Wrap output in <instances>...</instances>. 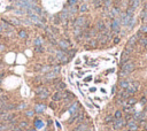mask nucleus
Masks as SVG:
<instances>
[{
    "mask_svg": "<svg viewBox=\"0 0 147 131\" xmlns=\"http://www.w3.org/2000/svg\"><path fill=\"white\" fill-rule=\"evenodd\" d=\"M59 89H60V90H64V89H66V84H64V83H60V84H59Z\"/></svg>",
    "mask_w": 147,
    "mask_h": 131,
    "instance_id": "34",
    "label": "nucleus"
},
{
    "mask_svg": "<svg viewBox=\"0 0 147 131\" xmlns=\"http://www.w3.org/2000/svg\"><path fill=\"white\" fill-rule=\"evenodd\" d=\"M19 126L21 128V130H24V129H26L29 126V124H28V122H21Z\"/></svg>",
    "mask_w": 147,
    "mask_h": 131,
    "instance_id": "24",
    "label": "nucleus"
},
{
    "mask_svg": "<svg viewBox=\"0 0 147 131\" xmlns=\"http://www.w3.org/2000/svg\"><path fill=\"white\" fill-rule=\"evenodd\" d=\"M24 108H26V104H21V105L17 107V109H24Z\"/></svg>",
    "mask_w": 147,
    "mask_h": 131,
    "instance_id": "35",
    "label": "nucleus"
},
{
    "mask_svg": "<svg viewBox=\"0 0 147 131\" xmlns=\"http://www.w3.org/2000/svg\"><path fill=\"white\" fill-rule=\"evenodd\" d=\"M140 32H144V33H147V24L142 25L140 28Z\"/></svg>",
    "mask_w": 147,
    "mask_h": 131,
    "instance_id": "30",
    "label": "nucleus"
},
{
    "mask_svg": "<svg viewBox=\"0 0 147 131\" xmlns=\"http://www.w3.org/2000/svg\"><path fill=\"white\" fill-rule=\"evenodd\" d=\"M112 121H113V116H112V115H108V116L106 117V120H105L106 123H109V122H112Z\"/></svg>",
    "mask_w": 147,
    "mask_h": 131,
    "instance_id": "31",
    "label": "nucleus"
},
{
    "mask_svg": "<svg viewBox=\"0 0 147 131\" xmlns=\"http://www.w3.org/2000/svg\"><path fill=\"white\" fill-rule=\"evenodd\" d=\"M35 125H36V128H37V129H41V128H44V122H43V121H40V120H37V121H36V123H35Z\"/></svg>",
    "mask_w": 147,
    "mask_h": 131,
    "instance_id": "17",
    "label": "nucleus"
},
{
    "mask_svg": "<svg viewBox=\"0 0 147 131\" xmlns=\"http://www.w3.org/2000/svg\"><path fill=\"white\" fill-rule=\"evenodd\" d=\"M120 24H121L120 20L118 19H114L113 22H112V30L115 31V32H118L120 31Z\"/></svg>",
    "mask_w": 147,
    "mask_h": 131,
    "instance_id": "6",
    "label": "nucleus"
},
{
    "mask_svg": "<svg viewBox=\"0 0 147 131\" xmlns=\"http://www.w3.org/2000/svg\"><path fill=\"white\" fill-rule=\"evenodd\" d=\"M137 39H138V35H133V36H131L130 37V39L128 41V45L130 47H132V46L136 45V43H137Z\"/></svg>",
    "mask_w": 147,
    "mask_h": 131,
    "instance_id": "9",
    "label": "nucleus"
},
{
    "mask_svg": "<svg viewBox=\"0 0 147 131\" xmlns=\"http://www.w3.org/2000/svg\"><path fill=\"white\" fill-rule=\"evenodd\" d=\"M134 23H136V19H134V16H133V17H131V20H130V22H129V24H128L129 30H131V29L133 28Z\"/></svg>",
    "mask_w": 147,
    "mask_h": 131,
    "instance_id": "18",
    "label": "nucleus"
},
{
    "mask_svg": "<svg viewBox=\"0 0 147 131\" xmlns=\"http://www.w3.org/2000/svg\"><path fill=\"white\" fill-rule=\"evenodd\" d=\"M36 93H37V96H38L40 99H46L48 96H50L47 89H44V87H39V89H37Z\"/></svg>",
    "mask_w": 147,
    "mask_h": 131,
    "instance_id": "3",
    "label": "nucleus"
},
{
    "mask_svg": "<svg viewBox=\"0 0 147 131\" xmlns=\"http://www.w3.org/2000/svg\"><path fill=\"white\" fill-rule=\"evenodd\" d=\"M8 129V125L5 123H0V131H6Z\"/></svg>",
    "mask_w": 147,
    "mask_h": 131,
    "instance_id": "27",
    "label": "nucleus"
},
{
    "mask_svg": "<svg viewBox=\"0 0 147 131\" xmlns=\"http://www.w3.org/2000/svg\"><path fill=\"white\" fill-rule=\"evenodd\" d=\"M145 128H146V131H147V124H145Z\"/></svg>",
    "mask_w": 147,
    "mask_h": 131,
    "instance_id": "45",
    "label": "nucleus"
},
{
    "mask_svg": "<svg viewBox=\"0 0 147 131\" xmlns=\"http://www.w3.org/2000/svg\"><path fill=\"white\" fill-rule=\"evenodd\" d=\"M100 91L102 92V93H106V90H105V89H101V90H100Z\"/></svg>",
    "mask_w": 147,
    "mask_h": 131,
    "instance_id": "43",
    "label": "nucleus"
},
{
    "mask_svg": "<svg viewBox=\"0 0 147 131\" xmlns=\"http://www.w3.org/2000/svg\"><path fill=\"white\" fill-rule=\"evenodd\" d=\"M14 117H15V115L14 114H9V113H5V114H1L0 115V120L1 121H5V122H9Z\"/></svg>",
    "mask_w": 147,
    "mask_h": 131,
    "instance_id": "5",
    "label": "nucleus"
},
{
    "mask_svg": "<svg viewBox=\"0 0 147 131\" xmlns=\"http://www.w3.org/2000/svg\"><path fill=\"white\" fill-rule=\"evenodd\" d=\"M118 41H120V38H116V39L114 40V43H115V44H117V43H118Z\"/></svg>",
    "mask_w": 147,
    "mask_h": 131,
    "instance_id": "42",
    "label": "nucleus"
},
{
    "mask_svg": "<svg viewBox=\"0 0 147 131\" xmlns=\"http://www.w3.org/2000/svg\"><path fill=\"white\" fill-rule=\"evenodd\" d=\"M136 102H137V99H136V98H132V97H131V98H128V99H127V100L124 101V104H123V105H124V106H131V107H133V105L136 104Z\"/></svg>",
    "mask_w": 147,
    "mask_h": 131,
    "instance_id": "8",
    "label": "nucleus"
},
{
    "mask_svg": "<svg viewBox=\"0 0 147 131\" xmlns=\"http://www.w3.org/2000/svg\"><path fill=\"white\" fill-rule=\"evenodd\" d=\"M134 69V63L133 62H131V61H128V62H125L123 67H122V72H121V76L122 77H125V76H128L130 72L132 71Z\"/></svg>",
    "mask_w": 147,
    "mask_h": 131,
    "instance_id": "1",
    "label": "nucleus"
},
{
    "mask_svg": "<svg viewBox=\"0 0 147 131\" xmlns=\"http://www.w3.org/2000/svg\"><path fill=\"white\" fill-rule=\"evenodd\" d=\"M141 19H142V21H144L145 23H147V12L146 10H144V12L141 13Z\"/></svg>",
    "mask_w": 147,
    "mask_h": 131,
    "instance_id": "25",
    "label": "nucleus"
},
{
    "mask_svg": "<svg viewBox=\"0 0 147 131\" xmlns=\"http://www.w3.org/2000/svg\"><path fill=\"white\" fill-rule=\"evenodd\" d=\"M96 87H91V89H90V91L91 92H96Z\"/></svg>",
    "mask_w": 147,
    "mask_h": 131,
    "instance_id": "40",
    "label": "nucleus"
},
{
    "mask_svg": "<svg viewBox=\"0 0 147 131\" xmlns=\"http://www.w3.org/2000/svg\"><path fill=\"white\" fill-rule=\"evenodd\" d=\"M26 36H28V35H26V32L24 31V30H21V31L19 32V37H20V38H25Z\"/></svg>",
    "mask_w": 147,
    "mask_h": 131,
    "instance_id": "26",
    "label": "nucleus"
},
{
    "mask_svg": "<svg viewBox=\"0 0 147 131\" xmlns=\"http://www.w3.org/2000/svg\"><path fill=\"white\" fill-rule=\"evenodd\" d=\"M26 116H28V117H32V116H33V111H26Z\"/></svg>",
    "mask_w": 147,
    "mask_h": 131,
    "instance_id": "32",
    "label": "nucleus"
},
{
    "mask_svg": "<svg viewBox=\"0 0 147 131\" xmlns=\"http://www.w3.org/2000/svg\"><path fill=\"white\" fill-rule=\"evenodd\" d=\"M139 82H133V83H131L130 85L128 86V89H125V91L128 92L129 96H131V94H133V93H136V92L138 91V89H139Z\"/></svg>",
    "mask_w": 147,
    "mask_h": 131,
    "instance_id": "2",
    "label": "nucleus"
},
{
    "mask_svg": "<svg viewBox=\"0 0 147 131\" xmlns=\"http://www.w3.org/2000/svg\"><path fill=\"white\" fill-rule=\"evenodd\" d=\"M91 79H92V76H89V77H86L84 81H85V82H89V81H91Z\"/></svg>",
    "mask_w": 147,
    "mask_h": 131,
    "instance_id": "38",
    "label": "nucleus"
},
{
    "mask_svg": "<svg viewBox=\"0 0 147 131\" xmlns=\"http://www.w3.org/2000/svg\"><path fill=\"white\" fill-rule=\"evenodd\" d=\"M125 125V121L123 118H118V120H114V124H113V128L115 130H120L123 126Z\"/></svg>",
    "mask_w": 147,
    "mask_h": 131,
    "instance_id": "4",
    "label": "nucleus"
},
{
    "mask_svg": "<svg viewBox=\"0 0 147 131\" xmlns=\"http://www.w3.org/2000/svg\"><path fill=\"white\" fill-rule=\"evenodd\" d=\"M133 13H134V9L132 8V7H130L128 10H127V13L125 14H127L128 16H130V17H132V16H133Z\"/></svg>",
    "mask_w": 147,
    "mask_h": 131,
    "instance_id": "20",
    "label": "nucleus"
},
{
    "mask_svg": "<svg viewBox=\"0 0 147 131\" xmlns=\"http://www.w3.org/2000/svg\"><path fill=\"white\" fill-rule=\"evenodd\" d=\"M59 44H60V46H61L62 48H64V50H67V48L69 47V46H68V43H67V41H64V40H61Z\"/></svg>",
    "mask_w": 147,
    "mask_h": 131,
    "instance_id": "22",
    "label": "nucleus"
},
{
    "mask_svg": "<svg viewBox=\"0 0 147 131\" xmlns=\"http://www.w3.org/2000/svg\"><path fill=\"white\" fill-rule=\"evenodd\" d=\"M78 102H75V104H72V105L70 106V108H69V111H70L71 114L72 113H76L77 111V109H78Z\"/></svg>",
    "mask_w": 147,
    "mask_h": 131,
    "instance_id": "12",
    "label": "nucleus"
},
{
    "mask_svg": "<svg viewBox=\"0 0 147 131\" xmlns=\"http://www.w3.org/2000/svg\"><path fill=\"white\" fill-rule=\"evenodd\" d=\"M79 10H81L82 13H83V12H86V10H87V5H86V4L82 5V6H81V9H79Z\"/></svg>",
    "mask_w": 147,
    "mask_h": 131,
    "instance_id": "28",
    "label": "nucleus"
},
{
    "mask_svg": "<svg viewBox=\"0 0 147 131\" xmlns=\"http://www.w3.org/2000/svg\"><path fill=\"white\" fill-rule=\"evenodd\" d=\"M55 124H56V126H58L59 129H61V125H60V123H59V122H55Z\"/></svg>",
    "mask_w": 147,
    "mask_h": 131,
    "instance_id": "41",
    "label": "nucleus"
},
{
    "mask_svg": "<svg viewBox=\"0 0 147 131\" xmlns=\"http://www.w3.org/2000/svg\"><path fill=\"white\" fill-rule=\"evenodd\" d=\"M35 45L36 46L41 45V39H40V38H36V39H35Z\"/></svg>",
    "mask_w": 147,
    "mask_h": 131,
    "instance_id": "29",
    "label": "nucleus"
},
{
    "mask_svg": "<svg viewBox=\"0 0 147 131\" xmlns=\"http://www.w3.org/2000/svg\"><path fill=\"white\" fill-rule=\"evenodd\" d=\"M45 109H46V106L45 105H37L36 108H35V111H37V113H43Z\"/></svg>",
    "mask_w": 147,
    "mask_h": 131,
    "instance_id": "13",
    "label": "nucleus"
},
{
    "mask_svg": "<svg viewBox=\"0 0 147 131\" xmlns=\"http://www.w3.org/2000/svg\"><path fill=\"white\" fill-rule=\"evenodd\" d=\"M128 129H129V131H137V129H138V124H137L136 120L129 122L128 123Z\"/></svg>",
    "mask_w": 147,
    "mask_h": 131,
    "instance_id": "7",
    "label": "nucleus"
},
{
    "mask_svg": "<svg viewBox=\"0 0 147 131\" xmlns=\"http://www.w3.org/2000/svg\"><path fill=\"white\" fill-rule=\"evenodd\" d=\"M140 102H141V104H142V105H145V104H146V98H141Z\"/></svg>",
    "mask_w": 147,
    "mask_h": 131,
    "instance_id": "37",
    "label": "nucleus"
},
{
    "mask_svg": "<svg viewBox=\"0 0 147 131\" xmlns=\"http://www.w3.org/2000/svg\"><path fill=\"white\" fill-rule=\"evenodd\" d=\"M114 118H115V120L122 118V111H115V114H114Z\"/></svg>",
    "mask_w": 147,
    "mask_h": 131,
    "instance_id": "21",
    "label": "nucleus"
},
{
    "mask_svg": "<svg viewBox=\"0 0 147 131\" xmlns=\"http://www.w3.org/2000/svg\"><path fill=\"white\" fill-rule=\"evenodd\" d=\"M63 98V93L61 91H58L55 92L54 94H53V97H52V99H53V101H59V100H61V99Z\"/></svg>",
    "mask_w": 147,
    "mask_h": 131,
    "instance_id": "10",
    "label": "nucleus"
},
{
    "mask_svg": "<svg viewBox=\"0 0 147 131\" xmlns=\"http://www.w3.org/2000/svg\"><path fill=\"white\" fill-rule=\"evenodd\" d=\"M140 43H141V45H145V46H146L147 45V39H146V38H141V39H140Z\"/></svg>",
    "mask_w": 147,
    "mask_h": 131,
    "instance_id": "33",
    "label": "nucleus"
},
{
    "mask_svg": "<svg viewBox=\"0 0 147 131\" xmlns=\"http://www.w3.org/2000/svg\"><path fill=\"white\" fill-rule=\"evenodd\" d=\"M75 65H81V60H79V59H77L76 61H75Z\"/></svg>",
    "mask_w": 147,
    "mask_h": 131,
    "instance_id": "39",
    "label": "nucleus"
},
{
    "mask_svg": "<svg viewBox=\"0 0 147 131\" xmlns=\"http://www.w3.org/2000/svg\"><path fill=\"white\" fill-rule=\"evenodd\" d=\"M84 22H85V17H83V16H82V17H79V19L77 20V22H76V25H77V26L83 25V23H84Z\"/></svg>",
    "mask_w": 147,
    "mask_h": 131,
    "instance_id": "19",
    "label": "nucleus"
},
{
    "mask_svg": "<svg viewBox=\"0 0 147 131\" xmlns=\"http://www.w3.org/2000/svg\"><path fill=\"white\" fill-rule=\"evenodd\" d=\"M76 1H77V0H69V5H70V6L75 5V4H76Z\"/></svg>",
    "mask_w": 147,
    "mask_h": 131,
    "instance_id": "36",
    "label": "nucleus"
},
{
    "mask_svg": "<svg viewBox=\"0 0 147 131\" xmlns=\"http://www.w3.org/2000/svg\"><path fill=\"white\" fill-rule=\"evenodd\" d=\"M118 14H120V9H118V8H113V10H112V16L116 17Z\"/></svg>",
    "mask_w": 147,
    "mask_h": 131,
    "instance_id": "23",
    "label": "nucleus"
},
{
    "mask_svg": "<svg viewBox=\"0 0 147 131\" xmlns=\"http://www.w3.org/2000/svg\"><path fill=\"white\" fill-rule=\"evenodd\" d=\"M140 5V0H131V7L136 9V8H138Z\"/></svg>",
    "mask_w": 147,
    "mask_h": 131,
    "instance_id": "15",
    "label": "nucleus"
},
{
    "mask_svg": "<svg viewBox=\"0 0 147 131\" xmlns=\"http://www.w3.org/2000/svg\"><path fill=\"white\" fill-rule=\"evenodd\" d=\"M145 10L147 12V2H146V5H145Z\"/></svg>",
    "mask_w": 147,
    "mask_h": 131,
    "instance_id": "44",
    "label": "nucleus"
},
{
    "mask_svg": "<svg viewBox=\"0 0 147 131\" xmlns=\"http://www.w3.org/2000/svg\"><path fill=\"white\" fill-rule=\"evenodd\" d=\"M30 131H36V130H30Z\"/></svg>",
    "mask_w": 147,
    "mask_h": 131,
    "instance_id": "46",
    "label": "nucleus"
},
{
    "mask_svg": "<svg viewBox=\"0 0 147 131\" xmlns=\"http://www.w3.org/2000/svg\"><path fill=\"white\" fill-rule=\"evenodd\" d=\"M130 85V83H129V81L127 79H124V81H122L121 83H120V86H121L123 90H125V89H128V86Z\"/></svg>",
    "mask_w": 147,
    "mask_h": 131,
    "instance_id": "14",
    "label": "nucleus"
},
{
    "mask_svg": "<svg viewBox=\"0 0 147 131\" xmlns=\"http://www.w3.org/2000/svg\"><path fill=\"white\" fill-rule=\"evenodd\" d=\"M74 131H87V125L84 124V123H81L74 129Z\"/></svg>",
    "mask_w": 147,
    "mask_h": 131,
    "instance_id": "11",
    "label": "nucleus"
},
{
    "mask_svg": "<svg viewBox=\"0 0 147 131\" xmlns=\"http://www.w3.org/2000/svg\"><path fill=\"white\" fill-rule=\"evenodd\" d=\"M96 28H98V30H100V31H103L106 28H105V23H103L102 21H99L98 23H96Z\"/></svg>",
    "mask_w": 147,
    "mask_h": 131,
    "instance_id": "16",
    "label": "nucleus"
}]
</instances>
